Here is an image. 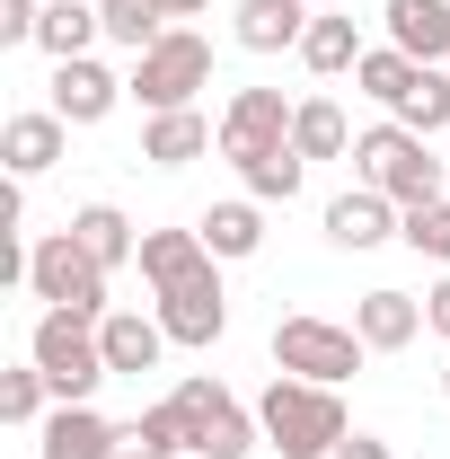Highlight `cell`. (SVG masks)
<instances>
[{
    "label": "cell",
    "instance_id": "3",
    "mask_svg": "<svg viewBox=\"0 0 450 459\" xmlns=\"http://www.w3.org/2000/svg\"><path fill=\"white\" fill-rule=\"evenodd\" d=\"M27 362L54 380L62 406H89V389L115 380V371H107V344H98V318H80V309H45L36 336H27Z\"/></svg>",
    "mask_w": 450,
    "mask_h": 459
},
{
    "label": "cell",
    "instance_id": "32",
    "mask_svg": "<svg viewBox=\"0 0 450 459\" xmlns=\"http://www.w3.org/2000/svg\"><path fill=\"white\" fill-rule=\"evenodd\" d=\"M115 459H177V451H169V442H151L142 424H124V442H115Z\"/></svg>",
    "mask_w": 450,
    "mask_h": 459
},
{
    "label": "cell",
    "instance_id": "11",
    "mask_svg": "<svg viewBox=\"0 0 450 459\" xmlns=\"http://www.w3.org/2000/svg\"><path fill=\"white\" fill-rule=\"evenodd\" d=\"M133 265H142L151 291H177V283H195L203 265H221V256L203 247V230H142V256Z\"/></svg>",
    "mask_w": 450,
    "mask_h": 459
},
{
    "label": "cell",
    "instance_id": "36",
    "mask_svg": "<svg viewBox=\"0 0 450 459\" xmlns=\"http://www.w3.org/2000/svg\"><path fill=\"white\" fill-rule=\"evenodd\" d=\"M442 398H450V362H442Z\"/></svg>",
    "mask_w": 450,
    "mask_h": 459
},
{
    "label": "cell",
    "instance_id": "4",
    "mask_svg": "<svg viewBox=\"0 0 450 459\" xmlns=\"http://www.w3.org/2000/svg\"><path fill=\"white\" fill-rule=\"evenodd\" d=\"M124 89H133L151 115L195 107V89H212V45H203L195 27H169L151 54H133V80H124Z\"/></svg>",
    "mask_w": 450,
    "mask_h": 459
},
{
    "label": "cell",
    "instance_id": "25",
    "mask_svg": "<svg viewBox=\"0 0 450 459\" xmlns=\"http://www.w3.org/2000/svg\"><path fill=\"white\" fill-rule=\"evenodd\" d=\"M362 36H353V18H309V36H300V62L318 71V80H336V71H362Z\"/></svg>",
    "mask_w": 450,
    "mask_h": 459
},
{
    "label": "cell",
    "instance_id": "21",
    "mask_svg": "<svg viewBox=\"0 0 450 459\" xmlns=\"http://www.w3.org/2000/svg\"><path fill=\"white\" fill-rule=\"evenodd\" d=\"M71 238H80V247H89V256H98L107 274L142 256V238H133V221H124L115 204H80V212H71Z\"/></svg>",
    "mask_w": 450,
    "mask_h": 459
},
{
    "label": "cell",
    "instance_id": "31",
    "mask_svg": "<svg viewBox=\"0 0 450 459\" xmlns=\"http://www.w3.org/2000/svg\"><path fill=\"white\" fill-rule=\"evenodd\" d=\"M45 27V0H0V45H36Z\"/></svg>",
    "mask_w": 450,
    "mask_h": 459
},
{
    "label": "cell",
    "instance_id": "18",
    "mask_svg": "<svg viewBox=\"0 0 450 459\" xmlns=\"http://www.w3.org/2000/svg\"><path fill=\"white\" fill-rule=\"evenodd\" d=\"M309 36V0H238V45L247 54H282Z\"/></svg>",
    "mask_w": 450,
    "mask_h": 459
},
{
    "label": "cell",
    "instance_id": "10",
    "mask_svg": "<svg viewBox=\"0 0 450 459\" xmlns=\"http://www.w3.org/2000/svg\"><path fill=\"white\" fill-rule=\"evenodd\" d=\"M115 98H133V89H124V80H115L107 62H54V115L62 124H107L115 115Z\"/></svg>",
    "mask_w": 450,
    "mask_h": 459
},
{
    "label": "cell",
    "instance_id": "16",
    "mask_svg": "<svg viewBox=\"0 0 450 459\" xmlns=\"http://www.w3.org/2000/svg\"><path fill=\"white\" fill-rule=\"evenodd\" d=\"M62 142H71V124H62L54 107H45V115H9L0 160H9V177H45V169L62 160Z\"/></svg>",
    "mask_w": 450,
    "mask_h": 459
},
{
    "label": "cell",
    "instance_id": "5",
    "mask_svg": "<svg viewBox=\"0 0 450 459\" xmlns=\"http://www.w3.org/2000/svg\"><path fill=\"white\" fill-rule=\"evenodd\" d=\"M169 406L186 415V459H247V451H256V433H265L221 380H177Z\"/></svg>",
    "mask_w": 450,
    "mask_h": 459
},
{
    "label": "cell",
    "instance_id": "28",
    "mask_svg": "<svg viewBox=\"0 0 450 459\" xmlns=\"http://www.w3.org/2000/svg\"><path fill=\"white\" fill-rule=\"evenodd\" d=\"M107 36L124 54H151V45L169 36V9H160V0H124V9H107Z\"/></svg>",
    "mask_w": 450,
    "mask_h": 459
},
{
    "label": "cell",
    "instance_id": "9",
    "mask_svg": "<svg viewBox=\"0 0 450 459\" xmlns=\"http://www.w3.org/2000/svg\"><path fill=\"white\" fill-rule=\"evenodd\" d=\"M160 327H169V344H221V327H229V291H221V265H203L195 283H177V291H160Z\"/></svg>",
    "mask_w": 450,
    "mask_h": 459
},
{
    "label": "cell",
    "instance_id": "29",
    "mask_svg": "<svg viewBox=\"0 0 450 459\" xmlns=\"http://www.w3.org/2000/svg\"><path fill=\"white\" fill-rule=\"evenodd\" d=\"M397 238H406L415 256H433V265L450 274V195H442V204H415V212L397 221Z\"/></svg>",
    "mask_w": 450,
    "mask_h": 459
},
{
    "label": "cell",
    "instance_id": "35",
    "mask_svg": "<svg viewBox=\"0 0 450 459\" xmlns=\"http://www.w3.org/2000/svg\"><path fill=\"white\" fill-rule=\"evenodd\" d=\"M160 9H169V18H195V9H212V0H160Z\"/></svg>",
    "mask_w": 450,
    "mask_h": 459
},
{
    "label": "cell",
    "instance_id": "7",
    "mask_svg": "<svg viewBox=\"0 0 450 459\" xmlns=\"http://www.w3.org/2000/svg\"><path fill=\"white\" fill-rule=\"evenodd\" d=\"M362 353L371 344L353 336V327H336V318H282L274 327V371H291V380H318V389H344L353 371H362Z\"/></svg>",
    "mask_w": 450,
    "mask_h": 459
},
{
    "label": "cell",
    "instance_id": "30",
    "mask_svg": "<svg viewBox=\"0 0 450 459\" xmlns=\"http://www.w3.org/2000/svg\"><path fill=\"white\" fill-rule=\"evenodd\" d=\"M54 398V380L36 371V362H18V371H0V424H36Z\"/></svg>",
    "mask_w": 450,
    "mask_h": 459
},
{
    "label": "cell",
    "instance_id": "2",
    "mask_svg": "<svg viewBox=\"0 0 450 459\" xmlns=\"http://www.w3.org/2000/svg\"><path fill=\"white\" fill-rule=\"evenodd\" d=\"M353 169H362V186H380L397 212L442 204V160H433V142L406 133V124H371V133H353Z\"/></svg>",
    "mask_w": 450,
    "mask_h": 459
},
{
    "label": "cell",
    "instance_id": "22",
    "mask_svg": "<svg viewBox=\"0 0 450 459\" xmlns=\"http://www.w3.org/2000/svg\"><path fill=\"white\" fill-rule=\"evenodd\" d=\"M389 124L424 133V142H433V133H450V71H442V62H424V71L406 80V98L389 107Z\"/></svg>",
    "mask_w": 450,
    "mask_h": 459
},
{
    "label": "cell",
    "instance_id": "20",
    "mask_svg": "<svg viewBox=\"0 0 450 459\" xmlns=\"http://www.w3.org/2000/svg\"><path fill=\"white\" fill-rule=\"evenodd\" d=\"M98 36H107V9H98V0H45V27H36V45H45L54 62H80Z\"/></svg>",
    "mask_w": 450,
    "mask_h": 459
},
{
    "label": "cell",
    "instance_id": "27",
    "mask_svg": "<svg viewBox=\"0 0 450 459\" xmlns=\"http://www.w3.org/2000/svg\"><path fill=\"white\" fill-rule=\"evenodd\" d=\"M415 71H424V62H406L397 45H380V54H362V71H353V89H362V98H380V107H397Z\"/></svg>",
    "mask_w": 450,
    "mask_h": 459
},
{
    "label": "cell",
    "instance_id": "12",
    "mask_svg": "<svg viewBox=\"0 0 450 459\" xmlns=\"http://www.w3.org/2000/svg\"><path fill=\"white\" fill-rule=\"evenodd\" d=\"M98 344H107V371H160V353H169V327L160 318H142V309H107L98 318Z\"/></svg>",
    "mask_w": 450,
    "mask_h": 459
},
{
    "label": "cell",
    "instance_id": "34",
    "mask_svg": "<svg viewBox=\"0 0 450 459\" xmlns=\"http://www.w3.org/2000/svg\"><path fill=\"white\" fill-rule=\"evenodd\" d=\"M336 459H389V451H380L371 433H344V442H336Z\"/></svg>",
    "mask_w": 450,
    "mask_h": 459
},
{
    "label": "cell",
    "instance_id": "15",
    "mask_svg": "<svg viewBox=\"0 0 450 459\" xmlns=\"http://www.w3.org/2000/svg\"><path fill=\"white\" fill-rule=\"evenodd\" d=\"M124 424H107L98 406H54L45 415V459H115Z\"/></svg>",
    "mask_w": 450,
    "mask_h": 459
},
{
    "label": "cell",
    "instance_id": "14",
    "mask_svg": "<svg viewBox=\"0 0 450 459\" xmlns=\"http://www.w3.org/2000/svg\"><path fill=\"white\" fill-rule=\"evenodd\" d=\"M389 45L406 62H450V0H389Z\"/></svg>",
    "mask_w": 450,
    "mask_h": 459
},
{
    "label": "cell",
    "instance_id": "19",
    "mask_svg": "<svg viewBox=\"0 0 450 459\" xmlns=\"http://www.w3.org/2000/svg\"><path fill=\"white\" fill-rule=\"evenodd\" d=\"M203 151H212V124H203L195 107L142 124V160H151V169H186V160H203Z\"/></svg>",
    "mask_w": 450,
    "mask_h": 459
},
{
    "label": "cell",
    "instance_id": "33",
    "mask_svg": "<svg viewBox=\"0 0 450 459\" xmlns=\"http://www.w3.org/2000/svg\"><path fill=\"white\" fill-rule=\"evenodd\" d=\"M424 327H433V336H450V274L424 291Z\"/></svg>",
    "mask_w": 450,
    "mask_h": 459
},
{
    "label": "cell",
    "instance_id": "26",
    "mask_svg": "<svg viewBox=\"0 0 450 459\" xmlns=\"http://www.w3.org/2000/svg\"><path fill=\"white\" fill-rule=\"evenodd\" d=\"M300 169H309V160H300V151H291V142H282V151H265V160H247V204H291V195H300Z\"/></svg>",
    "mask_w": 450,
    "mask_h": 459
},
{
    "label": "cell",
    "instance_id": "13",
    "mask_svg": "<svg viewBox=\"0 0 450 459\" xmlns=\"http://www.w3.org/2000/svg\"><path fill=\"white\" fill-rule=\"evenodd\" d=\"M327 238L362 256V247H380V238H397V204L380 195V186H353V195H336V204H327Z\"/></svg>",
    "mask_w": 450,
    "mask_h": 459
},
{
    "label": "cell",
    "instance_id": "17",
    "mask_svg": "<svg viewBox=\"0 0 450 459\" xmlns=\"http://www.w3.org/2000/svg\"><path fill=\"white\" fill-rule=\"evenodd\" d=\"M353 336L371 344V353L415 344V336H424V300H406V291H362V309H353Z\"/></svg>",
    "mask_w": 450,
    "mask_h": 459
},
{
    "label": "cell",
    "instance_id": "1",
    "mask_svg": "<svg viewBox=\"0 0 450 459\" xmlns=\"http://www.w3.org/2000/svg\"><path fill=\"white\" fill-rule=\"evenodd\" d=\"M256 424H265V451H282V459H336L344 398H336V389H318V380L274 371V389L256 398Z\"/></svg>",
    "mask_w": 450,
    "mask_h": 459
},
{
    "label": "cell",
    "instance_id": "23",
    "mask_svg": "<svg viewBox=\"0 0 450 459\" xmlns=\"http://www.w3.org/2000/svg\"><path fill=\"white\" fill-rule=\"evenodd\" d=\"M291 151H300V160H344V151H353L336 98H300V107H291Z\"/></svg>",
    "mask_w": 450,
    "mask_h": 459
},
{
    "label": "cell",
    "instance_id": "24",
    "mask_svg": "<svg viewBox=\"0 0 450 459\" xmlns=\"http://www.w3.org/2000/svg\"><path fill=\"white\" fill-rule=\"evenodd\" d=\"M195 230H203V247H212L221 265H238V256H256V247H265V212H256V204H212Z\"/></svg>",
    "mask_w": 450,
    "mask_h": 459
},
{
    "label": "cell",
    "instance_id": "37",
    "mask_svg": "<svg viewBox=\"0 0 450 459\" xmlns=\"http://www.w3.org/2000/svg\"><path fill=\"white\" fill-rule=\"evenodd\" d=\"M98 9H124V0H98Z\"/></svg>",
    "mask_w": 450,
    "mask_h": 459
},
{
    "label": "cell",
    "instance_id": "8",
    "mask_svg": "<svg viewBox=\"0 0 450 459\" xmlns=\"http://www.w3.org/2000/svg\"><path fill=\"white\" fill-rule=\"evenodd\" d=\"M291 142V107H282V89H238L221 115V160L229 169H247V160H265Z\"/></svg>",
    "mask_w": 450,
    "mask_h": 459
},
{
    "label": "cell",
    "instance_id": "6",
    "mask_svg": "<svg viewBox=\"0 0 450 459\" xmlns=\"http://www.w3.org/2000/svg\"><path fill=\"white\" fill-rule=\"evenodd\" d=\"M107 265L71 238V230H54V238H36V256H27V291L45 300V309H80V318H107Z\"/></svg>",
    "mask_w": 450,
    "mask_h": 459
}]
</instances>
